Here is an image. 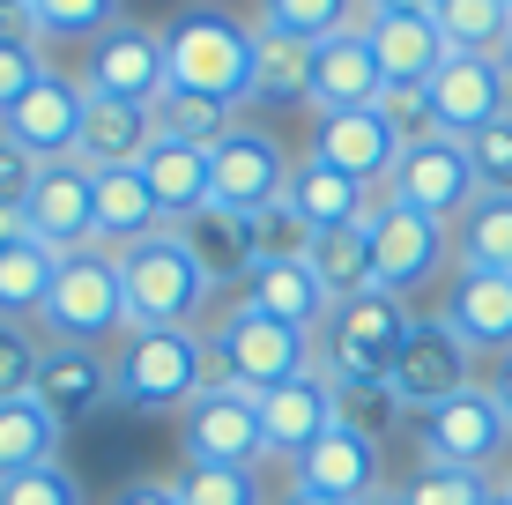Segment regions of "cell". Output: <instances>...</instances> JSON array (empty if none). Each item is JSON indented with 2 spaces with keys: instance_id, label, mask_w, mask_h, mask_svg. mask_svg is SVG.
Returning <instances> with one entry per match:
<instances>
[{
  "instance_id": "db71d44e",
  "label": "cell",
  "mask_w": 512,
  "mask_h": 505,
  "mask_svg": "<svg viewBox=\"0 0 512 505\" xmlns=\"http://www.w3.org/2000/svg\"><path fill=\"white\" fill-rule=\"evenodd\" d=\"M357 505H409V498H401V483H379V491H372V498H357Z\"/></svg>"
},
{
  "instance_id": "4fadbf2b",
  "label": "cell",
  "mask_w": 512,
  "mask_h": 505,
  "mask_svg": "<svg viewBox=\"0 0 512 505\" xmlns=\"http://www.w3.org/2000/svg\"><path fill=\"white\" fill-rule=\"evenodd\" d=\"M290 164H297V156L282 149L275 127H253V119H238V127L216 142V208H231V216H245V223L268 216V208H282Z\"/></svg>"
},
{
  "instance_id": "836d02e7",
  "label": "cell",
  "mask_w": 512,
  "mask_h": 505,
  "mask_svg": "<svg viewBox=\"0 0 512 505\" xmlns=\"http://www.w3.org/2000/svg\"><path fill=\"white\" fill-rule=\"evenodd\" d=\"M253 23L275 30V38H290V45H320L334 30L364 23V0H260Z\"/></svg>"
},
{
  "instance_id": "e0dca14e",
  "label": "cell",
  "mask_w": 512,
  "mask_h": 505,
  "mask_svg": "<svg viewBox=\"0 0 512 505\" xmlns=\"http://www.w3.org/2000/svg\"><path fill=\"white\" fill-rule=\"evenodd\" d=\"M379 97H386V75L372 60L364 23H349V30H334V38L312 45V67H305L312 119H320V112H379Z\"/></svg>"
},
{
  "instance_id": "8fae6325",
  "label": "cell",
  "mask_w": 512,
  "mask_h": 505,
  "mask_svg": "<svg viewBox=\"0 0 512 505\" xmlns=\"http://www.w3.org/2000/svg\"><path fill=\"white\" fill-rule=\"evenodd\" d=\"M364 238H372V283L386 290V298H401V305H409L416 290L446 268V253H453L446 223L416 216V208H401V201H386V194L372 208V223H364Z\"/></svg>"
},
{
  "instance_id": "2e32d148",
  "label": "cell",
  "mask_w": 512,
  "mask_h": 505,
  "mask_svg": "<svg viewBox=\"0 0 512 505\" xmlns=\"http://www.w3.org/2000/svg\"><path fill=\"white\" fill-rule=\"evenodd\" d=\"M23 231L52 253L97 246V171L75 164V156H67V164H45L38 186H30V201H23Z\"/></svg>"
},
{
  "instance_id": "5b68a950",
  "label": "cell",
  "mask_w": 512,
  "mask_h": 505,
  "mask_svg": "<svg viewBox=\"0 0 512 505\" xmlns=\"http://www.w3.org/2000/svg\"><path fill=\"white\" fill-rule=\"evenodd\" d=\"M119 283H127V312L134 327H201L216 305V283L193 260V246L179 231H156L141 246L119 253Z\"/></svg>"
},
{
  "instance_id": "9a60e30c",
  "label": "cell",
  "mask_w": 512,
  "mask_h": 505,
  "mask_svg": "<svg viewBox=\"0 0 512 505\" xmlns=\"http://www.w3.org/2000/svg\"><path fill=\"white\" fill-rule=\"evenodd\" d=\"M423 97H431L438 134H453V142H468V134L498 127V119L512 112L505 67H498V60H483V52H446V67L423 82Z\"/></svg>"
},
{
  "instance_id": "83f0119b",
  "label": "cell",
  "mask_w": 512,
  "mask_h": 505,
  "mask_svg": "<svg viewBox=\"0 0 512 505\" xmlns=\"http://www.w3.org/2000/svg\"><path fill=\"white\" fill-rule=\"evenodd\" d=\"M171 231L193 246V260L208 268V283L216 290H238L245 275L260 268V238H253V223L231 216V208H201V216H186V223H171Z\"/></svg>"
},
{
  "instance_id": "e575fe53",
  "label": "cell",
  "mask_w": 512,
  "mask_h": 505,
  "mask_svg": "<svg viewBox=\"0 0 512 505\" xmlns=\"http://www.w3.org/2000/svg\"><path fill=\"white\" fill-rule=\"evenodd\" d=\"M438 38L453 52H483V60H498V45L512 38V0H438Z\"/></svg>"
},
{
  "instance_id": "52a82bcc",
  "label": "cell",
  "mask_w": 512,
  "mask_h": 505,
  "mask_svg": "<svg viewBox=\"0 0 512 505\" xmlns=\"http://www.w3.org/2000/svg\"><path fill=\"white\" fill-rule=\"evenodd\" d=\"M416 446H423V461H438V468H475V476H490V468L512 454V424H505V409L490 402V387L475 379L468 394H453V402L416 416Z\"/></svg>"
},
{
  "instance_id": "d4e9b609",
  "label": "cell",
  "mask_w": 512,
  "mask_h": 505,
  "mask_svg": "<svg viewBox=\"0 0 512 505\" xmlns=\"http://www.w3.org/2000/svg\"><path fill=\"white\" fill-rule=\"evenodd\" d=\"M141 179H149L164 223H186V216H201V208H216V149L164 142V134H156V149L141 156Z\"/></svg>"
},
{
  "instance_id": "3957f363",
  "label": "cell",
  "mask_w": 512,
  "mask_h": 505,
  "mask_svg": "<svg viewBox=\"0 0 512 505\" xmlns=\"http://www.w3.org/2000/svg\"><path fill=\"white\" fill-rule=\"evenodd\" d=\"M164 67H171V90L245 112L253 104V23H238L231 8H186L164 30Z\"/></svg>"
},
{
  "instance_id": "7bdbcfd3",
  "label": "cell",
  "mask_w": 512,
  "mask_h": 505,
  "mask_svg": "<svg viewBox=\"0 0 512 505\" xmlns=\"http://www.w3.org/2000/svg\"><path fill=\"white\" fill-rule=\"evenodd\" d=\"M38 75H45V45L30 38V23H0V119L23 104Z\"/></svg>"
},
{
  "instance_id": "f5cc1de1",
  "label": "cell",
  "mask_w": 512,
  "mask_h": 505,
  "mask_svg": "<svg viewBox=\"0 0 512 505\" xmlns=\"http://www.w3.org/2000/svg\"><path fill=\"white\" fill-rule=\"evenodd\" d=\"M15 238H23V208L0 201V246H15Z\"/></svg>"
},
{
  "instance_id": "277c9868",
  "label": "cell",
  "mask_w": 512,
  "mask_h": 505,
  "mask_svg": "<svg viewBox=\"0 0 512 505\" xmlns=\"http://www.w3.org/2000/svg\"><path fill=\"white\" fill-rule=\"evenodd\" d=\"M208 379L216 372L201 327H127V342L112 350V402L149 416H179Z\"/></svg>"
},
{
  "instance_id": "9c48e42d",
  "label": "cell",
  "mask_w": 512,
  "mask_h": 505,
  "mask_svg": "<svg viewBox=\"0 0 512 505\" xmlns=\"http://www.w3.org/2000/svg\"><path fill=\"white\" fill-rule=\"evenodd\" d=\"M179 446L193 468H260L268 461V431H260V402L238 387L208 379L201 394L179 409Z\"/></svg>"
},
{
  "instance_id": "60d3db41",
  "label": "cell",
  "mask_w": 512,
  "mask_h": 505,
  "mask_svg": "<svg viewBox=\"0 0 512 505\" xmlns=\"http://www.w3.org/2000/svg\"><path fill=\"white\" fill-rule=\"evenodd\" d=\"M490 491H498V476H475V468H438L423 461L409 483H401V498L409 505H483Z\"/></svg>"
},
{
  "instance_id": "b9f144b4",
  "label": "cell",
  "mask_w": 512,
  "mask_h": 505,
  "mask_svg": "<svg viewBox=\"0 0 512 505\" xmlns=\"http://www.w3.org/2000/svg\"><path fill=\"white\" fill-rule=\"evenodd\" d=\"M38 364H45V335L23 320H0V402L38 394Z\"/></svg>"
},
{
  "instance_id": "f1b7e54d",
  "label": "cell",
  "mask_w": 512,
  "mask_h": 505,
  "mask_svg": "<svg viewBox=\"0 0 512 505\" xmlns=\"http://www.w3.org/2000/svg\"><path fill=\"white\" fill-rule=\"evenodd\" d=\"M156 231H171V223H164V208H156L149 179H141V171H97V246L127 253Z\"/></svg>"
},
{
  "instance_id": "cb8c5ba5",
  "label": "cell",
  "mask_w": 512,
  "mask_h": 505,
  "mask_svg": "<svg viewBox=\"0 0 512 505\" xmlns=\"http://www.w3.org/2000/svg\"><path fill=\"white\" fill-rule=\"evenodd\" d=\"M38 402L67 424L97 416L112 402V350H67V342H45V364H38Z\"/></svg>"
},
{
  "instance_id": "681fc988",
  "label": "cell",
  "mask_w": 512,
  "mask_h": 505,
  "mask_svg": "<svg viewBox=\"0 0 512 505\" xmlns=\"http://www.w3.org/2000/svg\"><path fill=\"white\" fill-rule=\"evenodd\" d=\"M490 402H498V409H505V424H512V350L490 364Z\"/></svg>"
},
{
  "instance_id": "11a10c76",
  "label": "cell",
  "mask_w": 512,
  "mask_h": 505,
  "mask_svg": "<svg viewBox=\"0 0 512 505\" xmlns=\"http://www.w3.org/2000/svg\"><path fill=\"white\" fill-rule=\"evenodd\" d=\"M30 15V0H0V23H23Z\"/></svg>"
},
{
  "instance_id": "8992f818",
  "label": "cell",
  "mask_w": 512,
  "mask_h": 505,
  "mask_svg": "<svg viewBox=\"0 0 512 505\" xmlns=\"http://www.w3.org/2000/svg\"><path fill=\"white\" fill-rule=\"evenodd\" d=\"M416 312L401 298H386V290H364V298H342L327 305L320 335H312V350H320V372L334 387H349V379H386L401 357V335H409Z\"/></svg>"
},
{
  "instance_id": "6f0895ef",
  "label": "cell",
  "mask_w": 512,
  "mask_h": 505,
  "mask_svg": "<svg viewBox=\"0 0 512 505\" xmlns=\"http://www.w3.org/2000/svg\"><path fill=\"white\" fill-rule=\"evenodd\" d=\"M483 505H512V491H505V483H498V491H490V498H483Z\"/></svg>"
},
{
  "instance_id": "d590c367",
  "label": "cell",
  "mask_w": 512,
  "mask_h": 505,
  "mask_svg": "<svg viewBox=\"0 0 512 505\" xmlns=\"http://www.w3.org/2000/svg\"><path fill=\"white\" fill-rule=\"evenodd\" d=\"M305 67H312V45H290L253 23V97L260 104H305Z\"/></svg>"
},
{
  "instance_id": "4316f807",
  "label": "cell",
  "mask_w": 512,
  "mask_h": 505,
  "mask_svg": "<svg viewBox=\"0 0 512 505\" xmlns=\"http://www.w3.org/2000/svg\"><path fill=\"white\" fill-rule=\"evenodd\" d=\"M149 149H156V112H141V104H112V97H90L75 164H90V171H141V156H149Z\"/></svg>"
},
{
  "instance_id": "1f68e13d",
  "label": "cell",
  "mask_w": 512,
  "mask_h": 505,
  "mask_svg": "<svg viewBox=\"0 0 512 505\" xmlns=\"http://www.w3.org/2000/svg\"><path fill=\"white\" fill-rule=\"evenodd\" d=\"M305 260H312V275H320V290H327L334 305H342V298H364V290H379V283H372V238H364V223H357V231L312 238Z\"/></svg>"
},
{
  "instance_id": "f907efd6",
  "label": "cell",
  "mask_w": 512,
  "mask_h": 505,
  "mask_svg": "<svg viewBox=\"0 0 512 505\" xmlns=\"http://www.w3.org/2000/svg\"><path fill=\"white\" fill-rule=\"evenodd\" d=\"M268 505H349V498H327V491H305V483H282Z\"/></svg>"
},
{
  "instance_id": "44dd1931",
  "label": "cell",
  "mask_w": 512,
  "mask_h": 505,
  "mask_svg": "<svg viewBox=\"0 0 512 505\" xmlns=\"http://www.w3.org/2000/svg\"><path fill=\"white\" fill-rule=\"evenodd\" d=\"M282 208H290L312 238H327V231H357V223H372L379 194H364L357 179H342V171L320 164V156H297L290 186H282Z\"/></svg>"
},
{
  "instance_id": "ee69618b",
  "label": "cell",
  "mask_w": 512,
  "mask_h": 505,
  "mask_svg": "<svg viewBox=\"0 0 512 505\" xmlns=\"http://www.w3.org/2000/svg\"><path fill=\"white\" fill-rule=\"evenodd\" d=\"M0 505H90V491H82L75 468L45 461V468H30V476H8V483H0Z\"/></svg>"
},
{
  "instance_id": "ab89813d",
  "label": "cell",
  "mask_w": 512,
  "mask_h": 505,
  "mask_svg": "<svg viewBox=\"0 0 512 505\" xmlns=\"http://www.w3.org/2000/svg\"><path fill=\"white\" fill-rule=\"evenodd\" d=\"M179 505H268V483H260V468H193L171 483Z\"/></svg>"
},
{
  "instance_id": "d6986e66",
  "label": "cell",
  "mask_w": 512,
  "mask_h": 505,
  "mask_svg": "<svg viewBox=\"0 0 512 505\" xmlns=\"http://www.w3.org/2000/svg\"><path fill=\"white\" fill-rule=\"evenodd\" d=\"M290 483H305V491H327V498H372L379 483H386V446L379 439H364L357 424H334L320 431V439L305 446V454L290 461Z\"/></svg>"
},
{
  "instance_id": "9f6ffc18",
  "label": "cell",
  "mask_w": 512,
  "mask_h": 505,
  "mask_svg": "<svg viewBox=\"0 0 512 505\" xmlns=\"http://www.w3.org/2000/svg\"><path fill=\"white\" fill-rule=\"evenodd\" d=\"M498 67H505V90H512V38L498 45Z\"/></svg>"
},
{
  "instance_id": "30bf717a",
  "label": "cell",
  "mask_w": 512,
  "mask_h": 505,
  "mask_svg": "<svg viewBox=\"0 0 512 505\" xmlns=\"http://www.w3.org/2000/svg\"><path fill=\"white\" fill-rule=\"evenodd\" d=\"M82 90H90V97H112V104H141V112H156V97L171 90L164 30L127 23V15H119L112 30H97L90 52H82Z\"/></svg>"
},
{
  "instance_id": "ac0fdd59",
  "label": "cell",
  "mask_w": 512,
  "mask_h": 505,
  "mask_svg": "<svg viewBox=\"0 0 512 505\" xmlns=\"http://www.w3.org/2000/svg\"><path fill=\"white\" fill-rule=\"evenodd\" d=\"M305 156L334 164L342 179H357L364 194H386V179H394V164H401V134L386 127V112H320Z\"/></svg>"
},
{
  "instance_id": "484cf974",
  "label": "cell",
  "mask_w": 512,
  "mask_h": 505,
  "mask_svg": "<svg viewBox=\"0 0 512 505\" xmlns=\"http://www.w3.org/2000/svg\"><path fill=\"white\" fill-rule=\"evenodd\" d=\"M364 38H372V60H379V75H386V90L394 82H431L438 67H446V38H438V23L431 15H364Z\"/></svg>"
},
{
  "instance_id": "680465c9",
  "label": "cell",
  "mask_w": 512,
  "mask_h": 505,
  "mask_svg": "<svg viewBox=\"0 0 512 505\" xmlns=\"http://www.w3.org/2000/svg\"><path fill=\"white\" fill-rule=\"evenodd\" d=\"M498 483H505V491H512V468H505V476H498Z\"/></svg>"
},
{
  "instance_id": "bcb514c9",
  "label": "cell",
  "mask_w": 512,
  "mask_h": 505,
  "mask_svg": "<svg viewBox=\"0 0 512 505\" xmlns=\"http://www.w3.org/2000/svg\"><path fill=\"white\" fill-rule=\"evenodd\" d=\"M379 112H386V127L401 134V149L423 142V134H438V119H431V97L416 90V82H394V90L379 97Z\"/></svg>"
},
{
  "instance_id": "f546056e",
  "label": "cell",
  "mask_w": 512,
  "mask_h": 505,
  "mask_svg": "<svg viewBox=\"0 0 512 505\" xmlns=\"http://www.w3.org/2000/svg\"><path fill=\"white\" fill-rule=\"evenodd\" d=\"M45 461H60V416H52L38 394L0 402V483L30 476V468H45Z\"/></svg>"
},
{
  "instance_id": "7dc6e473",
  "label": "cell",
  "mask_w": 512,
  "mask_h": 505,
  "mask_svg": "<svg viewBox=\"0 0 512 505\" xmlns=\"http://www.w3.org/2000/svg\"><path fill=\"white\" fill-rule=\"evenodd\" d=\"M38 156H23V149H15L8 142V134H0V201H8V208H23L30 201V186H38Z\"/></svg>"
},
{
  "instance_id": "7402d4cb",
  "label": "cell",
  "mask_w": 512,
  "mask_h": 505,
  "mask_svg": "<svg viewBox=\"0 0 512 505\" xmlns=\"http://www.w3.org/2000/svg\"><path fill=\"white\" fill-rule=\"evenodd\" d=\"M438 312H446V327L475 357H505L512 350V275L505 268H461Z\"/></svg>"
},
{
  "instance_id": "c3c4849f",
  "label": "cell",
  "mask_w": 512,
  "mask_h": 505,
  "mask_svg": "<svg viewBox=\"0 0 512 505\" xmlns=\"http://www.w3.org/2000/svg\"><path fill=\"white\" fill-rule=\"evenodd\" d=\"M112 505H179V491H171V483H127Z\"/></svg>"
},
{
  "instance_id": "d6a6232c",
  "label": "cell",
  "mask_w": 512,
  "mask_h": 505,
  "mask_svg": "<svg viewBox=\"0 0 512 505\" xmlns=\"http://www.w3.org/2000/svg\"><path fill=\"white\" fill-rule=\"evenodd\" d=\"M461 268H505L512 275V194H475V208L453 223Z\"/></svg>"
},
{
  "instance_id": "5bb4252c",
  "label": "cell",
  "mask_w": 512,
  "mask_h": 505,
  "mask_svg": "<svg viewBox=\"0 0 512 505\" xmlns=\"http://www.w3.org/2000/svg\"><path fill=\"white\" fill-rule=\"evenodd\" d=\"M82 119H90V90H82V75L45 67V75L23 90V104L0 119V134H8L23 156H38V164H67V156L82 149Z\"/></svg>"
},
{
  "instance_id": "4dcf8cb0",
  "label": "cell",
  "mask_w": 512,
  "mask_h": 505,
  "mask_svg": "<svg viewBox=\"0 0 512 505\" xmlns=\"http://www.w3.org/2000/svg\"><path fill=\"white\" fill-rule=\"evenodd\" d=\"M52 268H60V253L38 246V238H15V246H0V320H23L38 327V312L52 298Z\"/></svg>"
},
{
  "instance_id": "ba28073f",
  "label": "cell",
  "mask_w": 512,
  "mask_h": 505,
  "mask_svg": "<svg viewBox=\"0 0 512 505\" xmlns=\"http://www.w3.org/2000/svg\"><path fill=\"white\" fill-rule=\"evenodd\" d=\"M475 194H483V179H475V164H468V142H453V134L409 142L401 164H394V179H386V201L416 208V216L446 223V231L475 208Z\"/></svg>"
},
{
  "instance_id": "8d00e7d4",
  "label": "cell",
  "mask_w": 512,
  "mask_h": 505,
  "mask_svg": "<svg viewBox=\"0 0 512 505\" xmlns=\"http://www.w3.org/2000/svg\"><path fill=\"white\" fill-rule=\"evenodd\" d=\"M23 23H30V38H38L45 52H52V45H75V38L90 45L97 30L119 23V0H30Z\"/></svg>"
},
{
  "instance_id": "7c38bea8",
  "label": "cell",
  "mask_w": 512,
  "mask_h": 505,
  "mask_svg": "<svg viewBox=\"0 0 512 505\" xmlns=\"http://www.w3.org/2000/svg\"><path fill=\"white\" fill-rule=\"evenodd\" d=\"M386 379H394L401 409L423 416V409H438V402H453V394L475 387V350L446 327V312H416L409 335H401V357H394V372H386Z\"/></svg>"
},
{
  "instance_id": "f6af8a7d",
  "label": "cell",
  "mask_w": 512,
  "mask_h": 505,
  "mask_svg": "<svg viewBox=\"0 0 512 505\" xmlns=\"http://www.w3.org/2000/svg\"><path fill=\"white\" fill-rule=\"evenodd\" d=\"M468 164H475V179H483V194H512V112L498 127L468 134Z\"/></svg>"
},
{
  "instance_id": "ffe728a7",
  "label": "cell",
  "mask_w": 512,
  "mask_h": 505,
  "mask_svg": "<svg viewBox=\"0 0 512 505\" xmlns=\"http://www.w3.org/2000/svg\"><path fill=\"white\" fill-rule=\"evenodd\" d=\"M216 298H231V305H245V312H268V320H290V327H305V335H320V320H327V305H334L327 290H320V275H312L305 253L260 260L238 290H216Z\"/></svg>"
},
{
  "instance_id": "74e56055",
  "label": "cell",
  "mask_w": 512,
  "mask_h": 505,
  "mask_svg": "<svg viewBox=\"0 0 512 505\" xmlns=\"http://www.w3.org/2000/svg\"><path fill=\"white\" fill-rule=\"evenodd\" d=\"M231 127H238V112H231V104H216V97H193V90H164V97H156V134H164V142L216 149Z\"/></svg>"
},
{
  "instance_id": "816d5d0a",
  "label": "cell",
  "mask_w": 512,
  "mask_h": 505,
  "mask_svg": "<svg viewBox=\"0 0 512 505\" xmlns=\"http://www.w3.org/2000/svg\"><path fill=\"white\" fill-rule=\"evenodd\" d=\"M364 15H438V0H364Z\"/></svg>"
},
{
  "instance_id": "6da1fadb",
  "label": "cell",
  "mask_w": 512,
  "mask_h": 505,
  "mask_svg": "<svg viewBox=\"0 0 512 505\" xmlns=\"http://www.w3.org/2000/svg\"><path fill=\"white\" fill-rule=\"evenodd\" d=\"M201 342H208V372H216V387H238V394H253V402L320 364V350H312L305 327L268 320V312H245L231 298L201 320Z\"/></svg>"
},
{
  "instance_id": "603a6c76",
  "label": "cell",
  "mask_w": 512,
  "mask_h": 505,
  "mask_svg": "<svg viewBox=\"0 0 512 505\" xmlns=\"http://www.w3.org/2000/svg\"><path fill=\"white\" fill-rule=\"evenodd\" d=\"M334 424V379L312 364V372H297L290 387L260 394V431H268V454L275 461H297L312 439Z\"/></svg>"
},
{
  "instance_id": "f35d334b",
  "label": "cell",
  "mask_w": 512,
  "mask_h": 505,
  "mask_svg": "<svg viewBox=\"0 0 512 505\" xmlns=\"http://www.w3.org/2000/svg\"><path fill=\"white\" fill-rule=\"evenodd\" d=\"M334 416H342V424H357L364 439L386 446V431H394L409 409H401L394 379H349V387H334Z\"/></svg>"
},
{
  "instance_id": "7a4b0ae2",
  "label": "cell",
  "mask_w": 512,
  "mask_h": 505,
  "mask_svg": "<svg viewBox=\"0 0 512 505\" xmlns=\"http://www.w3.org/2000/svg\"><path fill=\"white\" fill-rule=\"evenodd\" d=\"M127 327H134V312H127V283H119V253L112 246L60 253L52 298L38 312V335L67 342V350H119Z\"/></svg>"
}]
</instances>
